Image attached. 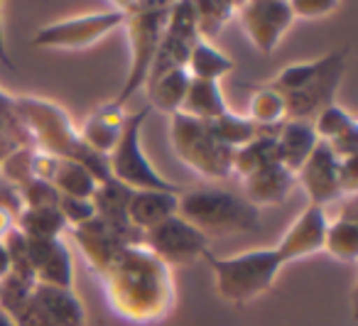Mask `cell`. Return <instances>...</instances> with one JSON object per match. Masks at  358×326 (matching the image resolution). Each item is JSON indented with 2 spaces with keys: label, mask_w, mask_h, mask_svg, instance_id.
<instances>
[{
  "label": "cell",
  "mask_w": 358,
  "mask_h": 326,
  "mask_svg": "<svg viewBox=\"0 0 358 326\" xmlns=\"http://www.w3.org/2000/svg\"><path fill=\"white\" fill-rule=\"evenodd\" d=\"M113 314L130 324H157L177 302L172 267H167L143 243L125 246L99 275Z\"/></svg>",
  "instance_id": "6da1fadb"
},
{
  "label": "cell",
  "mask_w": 358,
  "mask_h": 326,
  "mask_svg": "<svg viewBox=\"0 0 358 326\" xmlns=\"http://www.w3.org/2000/svg\"><path fill=\"white\" fill-rule=\"evenodd\" d=\"M15 111L35 150L52 155L57 160L84 164L99 182L110 179L108 157L94 153L81 140L79 128L71 123L69 113L59 104L42 99V96H15Z\"/></svg>",
  "instance_id": "7a4b0ae2"
},
{
  "label": "cell",
  "mask_w": 358,
  "mask_h": 326,
  "mask_svg": "<svg viewBox=\"0 0 358 326\" xmlns=\"http://www.w3.org/2000/svg\"><path fill=\"white\" fill-rule=\"evenodd\" d=\"M177 213L199 228L206 238L211 236H238V233H258L263 228L260 208H255L243 194L229 189L209 187L179 194Z\"/></svg>",
  "instance_id": "3957f363"
},
{
  "label": "cell",
  "mask_w": 358,
  "mask_h": 326,
  "mask_svg": "<svg viewBox=\"0 0 358 326\" xmlns=\"http://www.w3.org/2000/svg\"><path fill=\"white\" fill-rule=\"evenodd\" d=\"M118 10H123L125 22L123 30L128 32L130 42V66L128 76L123 81V89L115 96V104L123 106L145 86L152 66L155 52H157L159 37L167 25L169 3L167 0H118L113 3Z\"/></svg>",
  "instance_id": "277c9868"
},
{
  "label": "cell",
  "mask_w": 358,
  "mask_h": 326,
  "mask_svg": "<svg viewBox=\"0 0 358 326\" xmlns=\"http://www.w3.org/2000/svg\"><path fill=\"white\" fill-rule=\"evenodd\" d=\"M214 272L216 295L236 306L250 304L273 290L280 270L285 267L282 257L275 248H255L231 257H204Z\"/></svg>",
  "instance_id": "5b68a950"
},
{
  "label": "cell",
  "mask_w": 358,
  "mask_h": 326,
  "mask_svg": "<svg viewBox=\"0 0 358 326\" xmlns=\"http://www.w3.org/2000/svg\"><path fill=\"white\" fill-rule=\"evenodd\" d=\"M169 143L179 162H185L199 177L211 182L231 177L234 150L216 143L204 120L189 118L185 113L169 115Z\"/></svg>",
  "instance_id": "8992f818"
},
{
  "label": "cell",
  "mask_w": 358,
  "mask_h": 326,
  "mask_svg": "<svg viewBox=\"0 0 358 326\" xmlns=\"http://www.w3.org/2000/svg\"><path fill=\"white\" fill-rule=\"evenodd\" d=\"M150 115V108H140L125 115V125L120 140L108 155V172L115 182L125 184L133 192L140 189H155V192H179L177 184L167 182L157 169L145 157L140 145V130Z\"/></svg>",
  "instance_id": "52a82bcc"
},
{
  "label": "cell",
  "mask_w": 358,
  "mask_h": 326,
  "mask_svg": "<svg viewBox=\"0 0 358 326\" xmlns=\"http://www.w3.org/2000/svg\"><path fill=\"white\" fill-rule=\"evenodd\" d=\"M125 15L115 6L108 10H96L86 13V15L64 17V20L50 22V25L40 27L32 37V45L45 47V50H69L79 52L86 47H94L110 32L123 30Z\"/></svg>",
  "instance_id": "ba28073f"
},
{
  "label": "cell",
  "mask_w": 358,
  "mask_h": 326,
  "mask_svg": "<svg viewBox=\"0 0 358 326\" xmlns=\"http://www.w3.org/2000/svg\"><path fill=\"white\" fill-rule=\"evenodd\" d=\"M209 238L174 213L167 221L143 231V246L159 257L167 267L172 265H194L209 255Z\"/></svg>",
  "instance_id": "9c48e42d"
},
{
  "label": "cell",
  "mask_w": 358,
  "mask_h": 326,
  "mask_svg": "<svg viewBox=\"0 0 358 326\" xmlns=\"http://www.w3.org/2000/svg\"><path fill=\"white\" fill-rule=\"evenodd\" d=\"M196 40H199V35H196V27H194V8H192V0L169 3L167 25H164V32H162V37H159V45H157V52H155V59H152V66H150L145 86L152 84L155 79H159V76L172 69H182V66L187 69V59H189Z\"/></svg>",
  "instance_id": "30bf717a"
},
{
  "label": "cell",
  "mask_w": 358,
  "mask_h": 326,
  "mask_svg": "<svg viewBox=\"0 0 358 326\" xmlns=\"http://www.w3.org/2000/svg\"><path fill=\"white\" fill-rule=\"evenodd\" d=\"M13 321L15 326H86V309L74 290L35 285Z\"/></svg>",
  "instance_id": "8fae6325"
},
{
  "label": "cell",
  "mask_w": 358,
  "mask_h": 326,
  "mask_svg": "<svg viewBox=\"0 0 358 326\" xmlns=\"http://www.w3.org/2000/svg\"><path fill=\"white\" fill-rule=\"evenodd\" d=\"M346 59H348L346 47L329 52V55H324L322 71L307 86L282 96L287 120H309L312 123L324 108H329L334 104L336 89L341 86V79L346 74Z\"/></svg>",
  "instance_id": "7c38bea8"
},
{
  "label": "cell",
  "mask_w": 358,
  "mask_h": 326,
  "mask_svg": "<svg viewBox=\"0 0 358 326\" xmlns=\"http://www.w3.org/2000/svg\"><path fill=\"white\" fill-rule=\"evenodd\" d=\"M236 17L250 45L265 57L273 55L294 22L287 0H248L236 6Z\"/></svg>",
  "instance_id": "4fadbf2b"
},
{
  "label": "cell",
  "mask_w": 358,
  "mask_h": 326,
  "mask_svg": "<svg viewBox=\"0 0 358 326\" xmlns=\"http://www.w3.org/2000/svg\"><path fill=\"white\" fill-rule=\"evenodd\" d=\"M37 285L74 290V257L64 238H25Z\"/></svg>",
  "instance_id": "5bb4252c"
},
{
  "label": "cell",
  "mask_w": 358,
  "mask_h": 326,
  "mask_svg": "<svg viewBox=\"0 0 358 326\" xmlns=\"http://www.w3.org/2000/svg\"><path fill=\"white\" fill-rule=\"evenodd\" d=\"M297 184L304 189L309 204L314 206H327L331 201L341 199V187H338V160L331 155V150L324 143H317L302 167L294 172Z\"/></svg>",
  "instance_id": "9a60e30c"
},
{
  "label": "cell",
  "mask_w": 358,
  "mask_h": 326,
  "mask_svg": "<svg viewBox=\"0 0 358 326\" xmlns=\"http://www.w3.org/2000/svg\"><path fill=\"white\" fill-rule=\"evenodd\" d=\"M327 211L322 206H314L309 204L297 218L294 223L287 228L280 243L275 246L278 255L282 257V262L292 260H302V257H309L314 253H322L324 250V236H327Z\"/></svg>",
  "instance_id": "2e32d148"
},
{
  "label": "cell",
  "mask_w": 358,
  "mask_h": 326,
  "mask_svg": "<svg viewBox=\"0 0 358 326\" xmlns=\"http://www.w3.org/2000/svg\"><path fill=\"white\" fill-rule=\"evenodd\" d=\"M66 233H69L76 246L81 248L91 272H96V275H101L125 246H133V243H128L123 236H118L110 226H106L99 216L81 223V226L69 228Z\"/></svg>",
  "instance_id": "e0dca14e"
},
{
  "label": "cell",
  "mask_w": 358,
  "mask_h": 326,
  "mask_svg": "<svg viewBox=\"0 0 358 326\" xmlns=\"http://www.w3.org/2000/svg\"><path fill=\"white\" fill-rule=\"evenodd\" d=\"M241 184H243V197L255 208H260L287 201L292 189L297 187V179H294V172H289L282 162H270L260 167L258 172L241 179Z\"/></svg>",
  "instance_id": "ac0fdd59"
},
{
  "label": "cell",
  "mask_w": 358,
  "mask_h": 326,
  "mask_svg": "<svg viewBox=\"0 0 358 326\" xmlns=\"http://www.w3.org/2000/svg\"><path fill=\"white\" fill-rule=\"evenodd\" d=\"M130 192L125 184L115 182L113 177L106 179V182H99L94 197H91V204L96 208V216L106 223V226L113 228L118 236H123L128 243H143V233L135 231L128 221V199Z\"/></svg>",
  "instance_id": "d6986e66"
},
{
  "label": "cell",
  "mask_w": 358,
  "mask_h": 326,
  "mask_svg": "<svg viewBox=\"0 0 358 326\" xmlns=\"http://www.w3.org/2000/svg\"><path fill=\"white\" fill-rule=\"evenodd\" d=\"M125 111L123 106H118L115 101H108V104H101L86 115L84 125L79 128V135L86 145H89L94 153L108 157L110 150L115 148V143L120 140V133H123L125 125Z\"/></svg>",
  "instance_id": "ffe728a7"
},
{
  "label": "cell",
  "mask_w": 358,
  "mask_h": 326,
  "mask_svg": "<svg viewBox=\"0 0 358 326\" xmlns=\"http://www.w3.org/2000/svg\"><path fill=\"white\" fill-rule=\"evenodd\" d=\"M179 194L182 192H155V189H140L130 192L128 199V221L135 231H148L157 223L167 221L177 213Z\"/></svg>",
  "instance_id": "44dd1931"
},
{
  "label": "cell",
  "mask_w": 358,
  "mask_h": 326,
  "mask_svg": "<svg viewBox=\"0 0 358 326\" xmlns=\"http://www.w3.org/2000/svg\"><path fill=\"white\" fill-rule=\"evenodd\" d=\"M324 250L331 257L343 262H356L358 257V213H356V197H348L343 201L341 211L334 221L327 223V236H324Z\"/></svg>",
  "instance_id": "7402d4cb"
},
{
  "label": "cell",
  "mask_w": 358,
  "mask_h": 326,
  "mask_svg": "<svg viewBox=\"0 0 358 326\" xmlns=\"http://www.w3.org/2000/svg\"><path fill=\"white\" fill-rule=\"evenodd\" d=\"M317 133L309 120H285L278 130V157L289 172H297L317 148Z\"/></svg>",
  "instance_id": "603a6c76"
},
{
  "label": "cell",
  "mask_w": 358,
  "mask_h": 326,
  "mask_svg": "<svg viewBox=\"0 0 358 326\" xmlns=\"http://www.w3.org/2000/svg\"><path fill=\"white\" fill-rule=\"evenodd\" d=\"M270 162H280L278 157V130H258L250 143L243 148L234 150V160H231V174L238 179H245L248 174L258 172L260 167Z\"/></svg>",
  "instance_id": "cb8c5ba5"
},
{
  "label": "cell",
  "mask_w": 358,
  "mask_h": 326,
  "mask_svg": "<svg viewBox=\"0 0 358 326\" xmlns=\"http://www.w3.org/2000/svg\"><path fill=\"white\" fill-rule=\"evenodd\" d=\"M229 108L224 94H221V86L216 81H199L192 79L189 89H187V96L182 101V108L179 113L189 115V118L196 120H214L219 115H224Z\"/></svg>",
  "instance_id": "d4e9b609"
},
{
  "label": "cell",
  "mask_w": 358,
  "mask_h": 326,
  "mask_svg": "<svg viewBox=\"0 0 358 326\" xmlns=\"http://www.w3.org/2000/svg\"><path fill=\"white\" fill-rule=\"evenodd\" d=\"M189 84H192V76H189V71H187L185 66H182V69H172V71H167V74H162L159 79H155L152 84L145 86L150 108H157V111H162V113H167V115L179 113Z\"/></svg>",
  "instance_id": "484cf974"
},
{
  "label": "cell",
  "mask_w": 358,
  "mask_h": 326,
  "mask_svg": "<svg viewBox=\"0 0 358 326\" xmlns=\"http://www.w3.org/2000/svg\"><path fill=\"white\" fill-rule=\"evenodd\" d=\"M15 228L25 238H64L69 231L59 206H22L15 218Z\"/></svg>",
  "instance_id": "4316f807"
},
{
  "label": "cell",
  "mask_w": 358,
  "mask_h": 326,
  "mask_svg": "<svg viewBox=\"0 0 358 326\" xmlns=\"http://www.w3.org/2000/svg\"><path fill=\"white\" fill-rule=\"evenodd\" d=\"M187 71L192 79L199 81H216L224 79L226 74L234 71V59L226 57L221 50H216L211 42L196 40L194 50H192L189 59H187Z\"/></svg>",
  "instance_id": "83f0119b"
},
{
  "label": "cell",
  "mask_w": 358,
  "mask_h": 326,
  "mask_svg": "<svg viewBox=\"0 0 358 326\" xmlns=\"http://www.w3.org/2000/svg\"><path fill=\"white\" fill-rule=\"evenodd\" d=\"M236 6L231 0H196L194 8V27L199 40L214 42V37L236 17Z\"/></svg>",
  "instance_id": "f1b7e54d"
},
{
  "label": "cell",
  "mask_w": 358,
  "mask_h": 326,
  "mask_svg": "<svg viewBox=\"0 0 358 326\" xmlns=\"http://www.w3.org/2000/svg\"><path fill=\"white\" fill-rule=\"evenodd\" d=\"M245 118L255 125L258 130H280V125L287 120L285 113V101L278 91L270 86H260L253 91L248 104V115Z\"/></svg>",
  "instance_id": "f546056e"
},
{
  "label": "cell",
  "mask_w": 358,
  "mask_h": 326,
  "mask_svg": "<svg viewBox=\"0 0 358 326\" xmlns=\"http://www.w3.org/2000/svg\"><path fill=\"white\" fill-rule=\"evenodd\" d=\"M22 148H32V143L15 111V96L0 91V160Z\"/></svg>",
  "instance_id": "4dcf8cb0"
},
{
  "label": "cell",
  "mask_w": 358,
  "mask_h": 326,
  "mask_svg": "<svg viewBox=\"0 0 358 326\" xmlns=\"http://www.w3.org/2000/svg\"><path fill=\"white\" fill-rule=\"evenodd\" d=\"M52 187H55L62 197L91 199L96 192V187H99V179H96L84 164L59 160L55 177H52Z\"/></svg>",
  "instance_id": "1f68e13d"
},
{
  "label": "cell",
  "mask_w": 358,
  "mask_h": 326,
  "mask_svg": "<svg viewBox=\"0 0 358 326\" xmlns=\"http://www.w3.org/2000/svg\"><path fill=\"white\" fill-rule=\"evenodd\" d=\"M206 128L214 135L216 143H221L229 150L243 148L245 143H250V140L258 135V128H255L245 115H238V113H234V111H226L219 118L206 120Z\"/></svg>",
  "instance_id": "d6a6232c"
},
{
  "label": "cell",
  "mask_w": 358,
  "mask_h": 326,
  "mask_svg": "<svg viewBox=\"0 0 358 326\" xmlns=\"http://www.w3.org/2000/svg\"><path fill=\"white\" fill-rule=\"evenodd\" d=\"M312 128H314V133H317L319 143H329V140H334V138H338V135L348 133V130L358 128V123L346 108L331 104L329 108H324L322 113L312 120Z\"/></svg>",
  "instance_id": "836d02e7"
},
{
  "label": "cell",
  "mask_w": 358,
  "mask_h": 326,
  "mask_svg": "<svg viewBox=\"0 0 358 326\" xmlns=\"http://www.w3.org/2000/svg\"><path fill=\"white\" fill-rule=\"evenodd\" d=\"M17 194H20L22 206H59V197H62L50 182H37V179L22 184L17 189Z\"/></svg>",
  "instance_id": "e575fe53"
},
{
  "label": "cell",
  "mask_w": 358,
  "mask_h": 326,
  "mask_svg": "<svg viewBox=\"0 0 358 326\" xmlns=\"http://www.w3.org/2000/svg\"><path fill=\"white\" fill-rule=\"evenodd\" d=\"M59 213L64 216L66 228L81 226L96 216V208L91 199H74V197H59Z\"/></svg>",
  "instance_id": "d590c367"
},
{
  "label": "cell",
  "mask_w": 358,
  "mask_h": 326,
  "mask_svg": "<svg viewBox=\"0 0 358 326\" xmlns=\"http://www.w3.org/2000/svg\"><path fill=\"white\" fill-rule=\"evenodd\" d=\"M294 17H302V20H317V17L331 15L338 8L336 0H292L289 3Z\"/></svg>",
  "instance_id": "8d00e7d4"
},
{
  "label": "cell",
  "mask_w": 358,
  "mask_h": 326,
  "mask_svg": "<svg viewBox=\"0 0 358 326\" xmlns=\"http://www.w3.org/2000/svg\"><path fill=\"white\" fill-rule=\"evenodd\" d=\"M0 64H6L10 71H15V62L10 59V52L6 50V32H3V3H0Z\"/></svg>",
  "instance_id": "74e56055"
},
{
  "label": "cell",
  "mask_w": 358,
  "mask_h": 326,
  "mask_svg": "<svg viewBox=\"0 0 358 326\" xmlns=\"http://www.w3.org/2000/svg\"><path fill=\"white\" fill-rule=\"evenodd\" d=\"M15 218H17L15 213L8 211L6 206H0V241H3V238L15 228Z\"/></svg>",
  "instance_id": "f35d334b"
},
{
  "label": "cell",
  "mask_w": 358,
  "mask_h": 326,
  "mask_svg": "<svg viewBox=\"0 0 358 326\" xmlns=\"http://www.w3.org/2000/svg\"><path fill=\"white\" fill-rule=\"evenodd\" d=\"M10 272V257H8V250L6 246H3V241H0V280Z\"/></svg>",
  "instance_id": "ab89813d"
},
{
  "label": "cell",
  "mask_w": 358,
  "mask_h": 326,
  "mask_svg": "<svg viewBox=\"0 0 358 326\" xmlns=\"http://www.w3.org/2000/svg\"><path fill=\"white\" fill-rule=\"evenodd\" d=\"M0 326H15V321H13L10 314H6V311L0 309Z\"/></svg>",
  "instance_id": "60d3db41"
}]
</instances>
